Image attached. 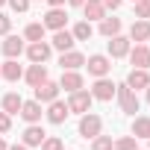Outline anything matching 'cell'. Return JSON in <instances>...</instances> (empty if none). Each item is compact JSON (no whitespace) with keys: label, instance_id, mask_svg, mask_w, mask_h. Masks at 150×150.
<instances>
[{"label":"cell","instance_id":"obj_26","mask_svg":"<svg viewBox=\"0 0 150 150\" xmlns=\"http://www.w3.org/2000/svg\"><path fill=\"white\" fill-rule=\"evenodd\" d=\"M71 33H74V38H77V41H88V38L94 35V30H91V21H80L77 27L71 30Z\"/></svg>","mask_w":150,"mask_h":150},{"label":"cell","instance_id":"obj_12","mask_svg":"<svg viewBox=\"0 0 150 150\" xmlns=\"http://www.w3.org/2000/svg\"><path fill=\"white\" fill-rule=\"evenodd\" d=\"M127 86H129L132 91L147 88V86H150V74H147V68H132V71L127 74Z\"/></svg>","mask_w":150,"mask_h":150},{"label":"cell","instance_id":"obj_7","mask_svg":"<svg viewBox=\"0 0 150 150\" xmlns=\"http://www.w3.org/2000/svg\"><path fill=\"white\" fill-rule=\"evenodd\" d=\"M68 115H71V109H68V103H65V100H59V97H56V100H50V103H47V121H50V124H56V127H59V124H65V121H68Z\"/></svg>","mask_w":150,"mask_h":150},{"label":"cell","instance_id":"obj_34","mask_svg":"<svg viewBox=\"0 0 150 150\" xmlns=\"http://www.w3.org/2000/svg\"><path fill=\"white\" fill-rule=\"evenodd\" d=\"M9 129H12V115L0 112V132H9Z\"/></svg>","mask_w":150,"mask_h":150},{"label":"cell","instance_id":"obj_33","mask_svg":"<svg viewBox=\"0 0 150 150\" xmlns=\"http://www.w3.org/2000/svg\"><path fill=\"white\" fill-rule=\"evenodd\" d=\"M9 30H12V18L0 12V35H9Z\"/></svg>","mask_w":150,"mask_h":150},{"label":"cell","instance_id":"obj_30","mask_svg":"<svg viewBox=\"0 0 150 150\" xmlns=\"http://www.w3.org/2000/svg\"><path fill=\"white\" fill-rule=\"evenodd\" d=\"M135 18H141V21H150V0H135Z\"/></svg>","mask_w":150,"mask_h":150},{"label":"cell","instance_id":"obj_38","mask_svg":"<svg viewBox=\"0 0 150 150\" xmlns=\"http://www.w3.org/2000/svg\"><path fill=\"white\" fill-rule=\"evenodd\" d=\"M68 3H71V6H83L86 0H68Z\"/></svg>","mask_w":150,"mask_h":150},{"label":"cell","instance_id":"obj_16","mask_svg":"<svg viewBox=\"0 0 150 150\" xmlns=\"http://www.w3.org/2000/svg\"><path fill=\"white\" fill-rule=\"evenodd\" d=\"M18 115H21L27 124H38V121H41V103H38V100H24Z\"/></svg>","mask_w":150,"mask_h":150},{"label":"cell","instance_id":"obj_35","mask_svg":"<svg viewBox=\"0 0 150 150\" xmlns=\"http://www.w3.org/2000/svg\"><path fill=\"white\" fill-rule=\"evenodd\" d=\"M121 3H124V0H103V6H106V9H112V12H115Z\"/></svg>","mask_w":150,"mask_h":150},{"label":"cell","instance_id":"obj_13","mask_svg":"<svg viewBox=\"0 0 150 150\" xmlns=\"http://www.w3.org/2000/svg\"><path fill=\"white\" fill-rule=\"evenodd\" d=\"M59 65H62V71H80V68L86 65V56H83L80 50H65V53L59 56Z\"/></svg>","mask_w":150,"mask_h":150},{"label":"cell","instance_id":"obj_25","mask_svg":"<svg viewBox=\"0 0 150 150\" xmlns=\"http://www.w3.org/2000/svg\"><path fill=\"white\" fill-rule=\"evenodd\" d=\"M21 103H24V100H21V94H18V91H9V94L3 97V112L18 115V112H21Z\"/></svg>","mask_w":150,"mask_h":150},{"label":"cell","instance_id":"obj_36","mask_svg":"<svg viewBox=\"0 0 150 150\" xmlns=\"http://www.w3.org/2000/svg\"><path fill=\"white\" fill-rule=\"evenodd\" d=\"M9 150H30V147H27V144H24V141H21V144H12V147H9Z\"/></svg>","mask_w":150,"mask_h":150},{"label":"cell","instance_id":"obj_8","mask_svg":"<svg viewBox=\"0 0 150 150\" xmlns=\"http://www.w3.org/2000/svg\"><path fill=\"white\" fill-rule=\"evenodd\" d=\"M129 47H132V41L127 38V35H112L109 38V59H124L127 53H129Z\"/></svg>","mask_w":150,"mask_h":150},{"label":"cell","instance_id":"obj_9","mask_svg":"<svg viewBox=\"0 0 150 150\" xmlns=\"http://www.w3.org/2000/svg\"><path fill=\"white\" fill-rule=\"evenodd\" d=\"M24 50H27V59L30 62H47L50 53H53V47L47 41H30V47H24Z\"/></svg>","mask_w":150,"mask_h":150},{"label":"cell","instance_id":"obj_29","mask_svg":"<svg viewBox=\"0 0 150 150\" xmlns=\"http://www.w3.org/2000/svg\"><path fill=\"white\" fill-rule=\"evenodd\" d=\"M135 141H138L135 135H124V138H118V141H115V147H112V150H138V144H135Z\"/></svg>","mask_w":150,"mask_h":150},{"label":"cell","instance_id":"obj_37","mask_svg":"<svg viewBox=\"0 0 150 150\" xmlns=\"http://www.w3.org/2000/svg\"><path fill=\"white\" fill-rule=\"evenodd\" d=\"M50 6H65V0H47Z\"/></svg>","mask_w":150,"mask_h":150},{"label":"cell","instance_id":"obj_19","mask_svg":"<svg viewBox=\"0 0 150 150\" xmlns=\"http://www.w3.org/2000/svg\"><path fill=\"white\" fill-rule=\"evenodd\" d=\"M0 77H3L6 83H18V80L24 77V68H21L15 59H6L3 65H0Z\"/></svg>","mask_w":150,"mask_h":150},{"label":"cell","instance_id":"obj_20","mask_svg":"<svg viewBox=\"0 0 150 150\" xmlns=\"http://www.w3.org/2000/svg\"><path fill=\"white\" fill-rule=\"evenodd\" d=\"M129 41H135V44H144V41H150V21H135L132 27H129Z\"/></svg>","mask_w":150,"mask_h":150},{"label":"cell","instance_id":"obj_15","mask_svg":"<svg viewBox=\"0 0 150 150\" xmlns=\"http://www.w3.org/2000/svg\"><path fill=\"white\" fill-rule=\"evenodd\" d=\"M56 97H59V83L44 80L41 86H35V100H38V103H50V100H56Z\"/></svg>","mask_w":150,"mask_h":150},{"label":"cell","instance_id":"obj_31","mask_svg":"<svg viewBox=\"0 0 150 150\" xmlns=\"http://www.w3.org/2000/svg\"><path fill=\"white\" fill-rule=\"evenodd\" d=\"M41 150H65V144H62V138H56V135H47L41 144H38Z\"/></svg>","mask_w":150,"mask_h":150},{"label":"cell","instance_id":"obj_21","mask_svg":"<svg viewBox=\"0 0 150 150\" xmlns=\"http://www.w3.org/2000/svg\"><path fill=\"white\" fill-rule=\"evenodd\" d=\"M24 53V38L21 35H6V41H3V56L6 59H18Z\"/></svg>","mask_w":150,"mask_h":150},{"label":"cell","instance_id":"obj_6","mask_svg":"<svg viewBox=\"0 0 150 150\" xmlns=\"http://www.w3.org/2000/svg\"><path fill=\"white\" fill-rule=\"evenodd\" d=\"M91 97H94V100L109 103V100L115 97V83H112L109 77H97V80H94V86H91Z\"/></svg>","mask_w":150,"mask_h":150},{"label":"cell","instance_id":"obj_42","mask_svg":"<svg viewBox=\"0 0 150 150\" xmlns=\"http://www.w3.org/2000/svg\"><path fill=\"white\" fill-rule=\"evenodd\" d=\"M132 3H135V0H132Z\"/></svg>","mask_w":150,"mask_h":150},{"label":"cell","instance_id":"obj_2","mask_svg":"<svg viewBox=\"0 0 150 150\" xmlns=\"http://www.w3.org/2000/svg\"><path fill=\"white\" fill-rule=\"evenodd\" d=\"M91 103H94V97H91V91H86V88L71 91V97H68V109H71L74 115H86V112H91Z\"/></svg>","mask_w":150,"mask_h":150},{"label":"cell","instance_id":"obj_32","mask_svg":"<svg viewBox=\"0 0 150 150\" xmlns=\"http://www.w3.org/2000/svg\"><path fill=\"white\" fill-rule=\"evenodd\" d=\"M6 3L15 9V12H27L30 9V3H33V0H6Z\"/></svg>","mask_w":150,"mask_h":150},{"label":"cell","instance_id":"obj_17","mask_svg":"<svg viewBox=\"0 0 150 150\" xmlns=\"http://www.w3.org/2000/svg\"><path fill=\"white\" fill-rule=\"evenodd\" d=\"M129 62L135 65V68H150V47L147 44H135V47H129Z\"/></svg>","mask_w":150,"mask_h":150},{"label":"cell","instance_id":"obj_41","mask_svg":"<svg viewBox=\"0 0 150 150\" xmlns=\"http://www.w3.org/2000/svg\"><path fill=\"white\" fill-rule=\"evenodd\" d=\"M0 6H6V0H0Z\"/></svg>","mask_w":150,"mask_h":150},{"label":"cell","instance_id":"obj_10","mask_svg":"<svg viewBox=\"0 0 150 150\" xmlns=\"http://www.w3.org/2000/svg\"><path fill=\"white\" fill-rule=\"evenodd\" d=\"M83 86H86V80H83V74H80V71H62L59 88H65V91L71 94V91H80Z\"/></svg>","mask_w":150,"mask_h":150},{"label":"cell","instance_id":"obj_24","mask_svg":"<svg viewBox=\"0 0 150 150\" xmlns=\"http://www.w3.org/2000/svg\"><path fill=\"white\" fill-rule=\"evenodd\" d=\"M118 33H121V18H103V21H100V35L112 38V35H118Z\"/></svg>","mask_w":150,"mask_h":150},{"label":"cell","instance_id":"obj_3","mask_svg":"<svg viewBox=\"0 0 150 150\" xmlns=\"http://www.w3.org/2000/svg\"><path fill=\"white\" fill-rule=\"evenodd\" d=\"M80 135L83 138H94V135H100V129H103V118L100 115H94V112H86V115H80Z\"/></svg>","mask_w":150,"mask_h":150},{"label":"cell","instance_id":"obj_14","mask_svg":"<svg viewBox=\"0 0 150 150\" xmlns=\"http://www.w3.org/2000/svg\"><path fill=\"white\" fill-rule=\"evenodd\" d=\"M74 44H77L74 33H68V30H56V33H53V41H50V47H53V50L65 53V50H74Z\"/></svg>","mask_w":150,"mask_h":150},{"label":"cell","instance_id":"obj_23","mask_svg":"<svg viewBox=\"0 0 150 150\" xmlns=\"http://www.w3.org/2000/svg\"><path fill=\"white\" fill-rule=\"evenodd\" d=\"M132 135H135V138H150V118H147V115H135V121H132Z\"/></svg>","mask_w":150,"mask_h":150},{"label":"cell","instance_id":"obj_40","mask_svg":"<svg viewBox=\"0 0 150 150\" xmlns=\"http://www.w3.org/2000/svg\"><path fill=\"white\" fill-rule=\"evenodd\" d=\"M144 91H147V103H150V86H147V88H144Z\"/></svg>","mask_w":150,"mask_h":150},{"label":"cell","instance_id":"obj_1","mask_svg":"<svg viewBox=\"0 0 150 150\" xmlns=\"http://www.w3.org/2000/svg\"><path fill=\"white\" fill-rule=\"evenodd\" d=\"M115 97H118V103H121V112L124 115H135L138 112V94L127 86V83H121V86H115Z\"/></svg>","mask_w":150,"mask_h":150},{"label":"cell","instance_id":"obj_5","mask_svg":"<svg viewBox=\"0 0 150 150\" xmlns=\"http://www.w3.org/2000/svg\"><path fill=\"white\" fill-rule=\"evenodd\" d=\"M44 30H65V24H68V12H65V6H50L47 12H44Z\"/></svg>","mask_w":150,"mask_h":150},{"label":"cell","instance_id":"obj_28","mask_svg":"<svg viewBox=\"0 0 150 150\" xmlns=\"http://www.w3.org/2000/svg\"><path fill=\"white\" fill-rule=\"evenodd\" d=\"M112 147H115L112 135H94L91 138V150H112Z\"/></svg>","mask_w":150,"mask_h":150},{"label":"cell","instance_id":"obj_22","mask_svg":"<svg viewBox=\"0 0 150 150\" xmlns=\"http://www.w3.org/2000/svg\"><path fill=\"white\" fill-rule=\"evenodd\" d=\"M44 138H47V132H44V129H41L38 124H30V127L24 129V138H21V141H24L27 147H38V144H41Z\"/></svg>","mask_w":150,"mask_h":150},{"label":"cell","instance_id":"obj_11","mask_svg":"<svg viewBox=\"0 0 150 150\" xmlns=\"http://www.w3.org/2000/svg\"><path fill=\"white\" fill-rule=\"evenodd\" d=\"M24 80H27L33 88H35V86H41V83L47 80V65H44V62H33V65L24 71Z\"/></svg>","mask_w":150,"mask_h":150},{"label":"cell","instance_id":"obj_39","mask_svg":"<svg viewBox=\"0 0 150 150\" xmlns=\"http://www.w3.org/2000/svg\"><path fill=\"white\" fill-rule=\"evenodd\" d=\"M0 150H9V144L3 141V135H0Z\"/></svg>","mask_w":150,"mask_h":150},{"label":"cell","instance_id":"obj_18","mask_svg":"<svg viewBox=\"0 0 150 150\" xmlns=\"http://www.w3.org/2000/svg\"><path fill=\"white\" fill-rule=\"evenodd\" d=\"M83 15H86V21H103L106 18L103 0H86V3H83Z\"/></svg>","mask_w":150,"mask_h":150},{"label":"cell","instance_id":"obj_27","mask_svg":"<svg viewBox=\"0 0 150 150\" xmlns=\"http://www.w3.org/2000/svg\"><path fill=\"white\" fill-rule=\"evenodd\" d=\"M44 33H47L44 24H30V27L24 30V38H27V41H44Z\"/></svg>","mask_w":150,"mask_h":150},{"label":"cell","instance_id":"obj_4","mask_svg":"<svg viewBox=\"0 0 150 150\" xmlns=\"http://www.w3.org/2000/svg\"><path fill=\"white\" fill-rule=\"evenodd\" d=\"M83 68H88L91 77H109V71H112V59H109V56H103V53H94V56H88V59H86V65H83Z\"/></svg>","mask_w":150,"mask_h":150}]
</instances>
